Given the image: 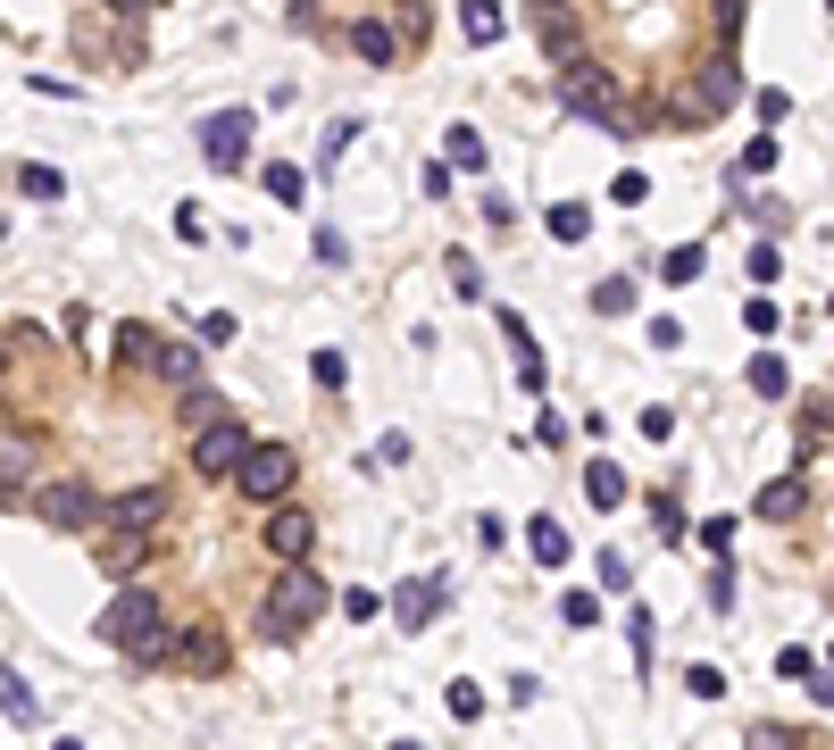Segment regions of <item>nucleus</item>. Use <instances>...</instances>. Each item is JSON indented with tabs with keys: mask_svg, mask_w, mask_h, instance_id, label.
<instances>
[{
	"mask_svg": "<svg viewBox=\"0 0 834 750\" xmlns=\"http://www.w3.org/2000/svg\"><path fill=\"white\" fill-rule=\"evenodd\" d=\"M100 642L109 651H126L133 667H159V658H175V634H168V600L159 592H117L109 609H100Z\"/></svg>",
	"mask_w": 834,
	"mask_h": 750,
	"instance_id": "1",
	"label": "nucleus"
},
{
	"mask_svg": "<svg viewBox=\"0 0 834 750\" xmlns=\"http://www.w3.org/2000/svg\"><path fill=\"white\" fill-rule=\"evenodd\" d=\"M325 600H334V592H325V583L309 576V559H292V567H285V583H276V592L259 600V642H301L309 625H318V609H325Z\"/></svg>",
	"mask_w": 834,
	"mask_h": 750,
	"instance_id": "2",
	"label": "nucleus"
},
{
	"mask_svg": "<svg viewBox=\"0 0 834 750\" xmlns=\"http://www.w3.org/2000/svg\"><path fill=\"white\" fill-rule=\"evenodd\" d=\"M559 100H568L576 117H609V126H626V117H618V75L592 67V58H559Z\"/></svg>",
	"mask_w": 834,
	"mask_h": 750,
	"instance_id": "3",
	"label": "nucleus"
},
{
	"mask_svg": "<svg viewBox=\"0 0 834 750\" xmlns=\"http://www.w3.org/2000/svg\"><path fill=\"white\" fill-rule=\"evenodd\" d=\"M292 475H301V459H292V450L285 442H250L243 450V468H234V484H243L250 492V501H285V492H292Z\"/></svg>",
	"mask_w": 834,
	"mask_h": 750,
	"instance_id": "4",
	"label": "nucleus"
},
{
	"mask_svg": "<svg viewBox=\"0 0 834 750\" xmlns=\"http://www.w3.org/2000/svg\"><path fill=\"white\" fill-rule=\"evenodd\" d=\"M243 450H250V433L234 426V409L192 426V468H201V475H234V468H243Z\"/></svg>",
	"mask_w": 834,
	"mask_h": 750,
	"instance_id": "5",
	"label": "nucleus"
},
{
	"mask_svg": "<svg viewBox=\"0 0 834 750\" xmlns=\"http://www.w3.org/2000/svg\"><path fill=\"white\" fill-rule=\"evenodd\" d=\"M34 508H42V525H58V534H67V525H93V517H100V492L84 484V475H51V484L34 492Z\"/></svg>",
	"mask_w": 834,
	"mask_h": 750,
	"instance_id": "6",
	"label": "nucleus"
},
{
	"mask_svg": "<svg viewBox=\"0 0 834 750\" xmlns=\"http://www.w3.org/2000/svg\"><path fill=\"white\" fill-rule=\"evenodd\" d=\"M735 93H742V67H735V58H709V67H702V84H693V93L676 100V117H684V126H702V117H718Z\"/></svg>",
	"mask_w": 834,
	"mask_h": 750,
	"instance_id": "7",
	"label": "nucleus"
},
{
	"mask_svg": "<svg viewBox=\"0 0 834 750\" xmlns=\"http://www.w3.org/2000/svg\"><path fill=\"white\" fill-rule=\"evenodd\" d=\"M159 517H168V484H133V492H117V501H100V525H109V534H151Z\"/></svg>",
	"mask_w": 834,
	"mask_h": 750,
	"instance_id": "8",
	"label": "nucleus"
},
{
	"mask_svg": "<svg viewBox=\"0 0 834 750\" xmlns=\"http://www.w3.org/2000/svg\"><path fill=\"white\" fill-rule=\"evenodd\" d=\"M250 109H217V117H201V150H209V168H243L250 159Z\"/></svg>",
	"mask_w": 834,
	"mask_h": 750,
	"instance_id": "9",
	"label": "nucleus"
},
{
	"mask_svg": "<svg viewBox=\"0 0 834 750\" xmlns=\"http://www.w3.org/2000/svg\"><path fill=\"white\" fill-rule=\"evenodd\" d=\"M267 550H276V559H309V550H318V517H309V508H285V501H267Z\"/></svg>",
	"mask_w": 834,
	"mask_h": 750,
	"instance_id": "10",
	"label": "nucleus"
},
{
	"mask_svg": "<svg viewBox=\"0 0 834 750\" xmlns=\"http://www.w3.org/2000/svg\"><path fill=\"white\" fill-rule=\"evenodd\" d=\"M442 600H451V576H417V583H400V592H393L400 634H426V625L442 618Z\"/></svg>",
	"mask_w": 834,
	"mask_h": 750,
	"instance_id": "11",
	"label": "nucleus"
},
{
	"mask_svg": "<svg viewBox=\"0 0 834 750\" xmlns=\"http://www.w3.org/2000/svg\"><path fill=\"white\" fill-rule=\"evenodd\" d=\"M526 25H534V42L550 51V67H559V58H576V18H568V0H534Z\"/></svg>",
	"mask_w": 834,
	"mask_h": 750,
	"instance_id": "12",
	"label": "nucleus"
},
{
	"mask_svg": "<svg viewBox=\"0 0 834 750\" xmlns=\"http://www.w3.org/2000/svg\"><path fill=\"white\" fill-rule=\"evenodd\" d=\"M175 658H184L192 675H226V634H217V625H192V634H175Z\"/></svg>",
	"mask_w": 834,
	"mask_h": 750,
	"instance_id": "13",
	"label": "nucleus"
},
{
	"mask_svg": "<svg viewBox=\"0 0 834 750\" xmlns=\"http://www.w3.org/2000/svg\"><path fill=\"white\" fill-rule=\"evenodd\" d=\"M459 34H468L475 51H493V42L510 34V18H501V0H459Z\"/></svg>",
	"mask_w": 834,
	"mask_h": 750,
	"instance_id": "14",
	"label": "nucleus"
},
{
	"mask_svg": "<svg viewBox=\"0 0 834 750\" xmlns=\"http://www.w3.org/2000/svg\"><path fill=\"white\" fill-rule=\"evenodd\" d=\"M351 51H360L367 67H393V58H400V34L384 18H360V25H351Z\"/></svg>",
	"mask_w": 834,
	"mask_h": 750,
	"instance_id": "15",
	"label": "nucleus"
},
{
	"mask_svg": "<svg viewBox=\"0 0 834 750\" xmlns=\"http://www.w3.org/2000/svg\"><path fill=\"white\" fill-rule=\"evenodd\" d=\"M0 717H9V726H42V700H34V684H25L18 667H0Z\"/></svg>",
	"mask_w": 834,
	"mask_h": 750,
	"instance_id": "16",
	"label": "nucleus"
},
{
	"mask_svg": "<svg viewBox=\"0 0 834 750\" xmlns=\"http://www.w3.org/2000/svg\"><path fill=\"white\" fill-rule=\"evenodd\" d=\"M585 501L592 508H626V501H634V484H626L609 459H592V468H585Z\"/></svg>",
	"mask_w": 834,
	"mask_h": 750,
	"instance_id": "17",
	"label": "nucleus"
},
{
	"mask_svg": "<svg viewBox=\"0 0 834 750\" xmlns=\"http://www.w3.org/2000/svg\"><path fill=\"white\" fill-rule=\"evenodd\" d=\"M159 358V334L151 325H117V375H142Z\"/></svg>",
	"mask_w": 834,
	"mask_h": 750,
	"instance_id": "18",
	"label": "nucleus"
},
{
	"mask_svg": "<svg viewBox=\"0 0 834 750\" xmlns=\"http://www.w3.org/2000/svg\"><path fill=\"white\" fill-rule=\"evenodd\" d=\"M543 225H550V243H585V234H592V208L585 201H550Z\"/></svg>",
	"mask_w": 834,
	"mask_h": 750,
	"instance_id": "19",
	"label": "nucleus"
},
{
	"mask_svg": "<svg viewBox=\"0 0 834 750\" xmlns=\"http://www.w3.org/2000/svg\"><path fill=\"white\" fill-rule=\"evenodd\" d=\"M742 375H751V393H759V400H784V393H793V367H784L777 351H759Z\"/></svg>",
	"mask_w": 834,
	"mask_h": 750,
	"instance_id": "20",
	"label": "nucleus"
},
{
	"mask_svg": "<svg viewBox=\"0 0 834 750\" xmlns=\"http://www.w3.org/2000/svg\"><path fill=\"white\" fill-rule=\"evenodd\" d=\"M151 367L168 375V384H184V393L201 384V351H192V342H159V358H151Z\"/></svg>",
	"mask_w": 834,
	"mask_h": 750,
	"instance_id": "21",
	"label": "nucleus"
},
{
	"mask_svg": "<svg viewBox=\"0 0 834 750\" xmlns=\"http://www.w3.org/2000/svg\"><path fill=\"white\" fill-rule=\"evenodd\" d=\"M442 159L468 168V175H484V133H475V126H451V133H442Z\"/></svg>",
	"mask_w": 834,
	"mask_h": 750,
	"instance_id": "22",
	"label": "nucleus"
},
{
	"mask_svg": "<svg viewBox=\"0 0 834 750\" xmlns=\"http://www.w3.org/2000/svg\"><path fill=\"white\" fill-rule=\"evenodd\" d=\"M801 501H810V492H801L793 475H777V484L759 492V517H768V525H784V517H801Z\"/></svg>",
	"mask_w": 834,
	"mask_h": 750,
	"instance_id": "23",
	"label": "nucleus"
},
{
	"mask_svg": "<svg viewBox=\"0 0 834 750\" xmlns=\"http://www.w3.org/2000/svg\"><path fill=\"white\" fill-rule=\"evenodd\" d=\"M526 543H534V559H543V567H559V559H568V525H559V517H534Z\"/></svg>",
	"mask_w": 834,
	"mask_h": 750,
	"instance_id": "24",
	"label": "nucleus"
},
{
	"mask_svg": "<svg viewBox=\"0 0 834 750\" xmlns=\"http://www.w3.org/2000/svg\"><path fill=\"white\" fill-rule=\"evenodd\" d=\"M693 543H702L709 559H735V517H702V525H693Z\"/></svg>",
	"mask_w": 834,
	"mask_h": 750,
	"instance_id": "25",
	"label": "nucleus"
},
{
	"mask_svg": "<svg viewBox=\"0 0 834 750\" xmlns=\"http://www.w3.org/2000/svg\"><path fill=\"white\" fill-rule=\"evenodd\" d=\"M18 192H25V201H58L67 175H58V168H18Z\"/></svg>",
	"mask_w": 834,
	"mask_h": 750,
	"instance_id": "26",
	"label": "nucleus"
},
{
	"mask_svg": "<svg viewBox=\"0 0 834 750\" xmlns=\"http://www.w3.org/2000/svg\"><path fill=\"white\" fill-rule=\"evenodd\" d=\"M777 159H784V142H777V133H751V142H742V175H768Z\"/></svg>",
	"mask_w": 834,
	"mask_h": 750,
	"instance_id": "27",
	"label": "nucleus"
},
{
	"mask_svg": "<svg viewBox=\"0 0 834 750\" xmlns=\"http://www.w3.org/2000/svg\"><path fill=\"white\" fill-rule=\"evenodd\" d=\"M592 309H601V318H626V309H634V283H626V276L592 283Z\"/></svg>",
	"mask_w": 834,
	"mask_h": 750,
	"instance_id": "28",
	"label": "nucleus"
},
{
	"mask_svg": "<svg viewBox=\"0 0 834 750\" xmlns=\"http://www.w3.org/2000/svg\"><path fill=\"white\" fill-rule=\"evenodd\" d=\"M660 276H667V283H702V243H676Z\"/></svg>",
	"mask_w": 834,
	"mask_h": 750,
	"instance_id": "29",
	"label": "nucleus"
},
{
	"mask_svg": "<svg viewBox=\"0 0 834 750\" xmlns=\"http://www.w3.org/2000/svg\"><path fill=\"white\" fill-rule=\"evenodd\" d=\"M18 501H25V459L0 450V508H18Z\"/></svg>",
	"mask_w": 834,
	"mask_h": 750,
	"instance_id": "30",
	"label": "nucleus"
},
{
	"mask_svg": "<svg viewBox=\"0 0 834 750\" xmlns=\"http://www.w3.org/2000/svg\"><path fill=\"white\" fill-rule=\"evenodd\" d=\"M309 375H318L325 393H342V384H351V358H342V351H318V358H309Z\"/></svg>",
	"mask_w": 834,
	"mask_h": 750,
	"instance_id": "31",
	"label": "nucleus"
},
{
	"mask_svg": "<svg viewBox=\"0 0 834 750\" xmlns=\"http://www.w3.org/2000/svg\"><path fill=\"white\" fill-rule=\"evenodd\" d=\"M451 292H459V300H475V292H484V267H475L468 250H451Z\"/></svg>",
	"mask_w": 834,
	"mask_h": 750,
	"instance_id": "32",
	"label": "nucleus"
},
{
	"mask_svg": "<svg viewBox=\"0 0 834 750\" xmlns=\"http://www.w3.org/2000/svg\"><path fill=\"white\" fill-rule=\"evenodd\" d=\"M267 201H301V168H285V159H276V168H267Z\"/></svg>",
	"mask_w": 834,
	"mask_h": 750,
	"instance_id": "33",
	"label": "nucleus"
},
{
	"mask_svg": "<svg viewBox=\"0 0 834 750\" xmlns=\"http://www.w3.org/2000/svg\"><path fill=\"white\" fill-rule=\"evenodd\" d=\"M559 618H568V625H601V592H568V600H559Z\"/></svg>",
	"mask_w": 834,
	"mask_h": 750,
	"instance_id": "34",
	"label": "nucleus"
},
{
	"mask_svg": "<svg viewBox=\"0 0 834 750\" xmlns=\"http://www.w3.org/2000/svg\"><path fill=\"white\" fill-rule=\"evenodd\" d=\"M609 201H618V208H634V201H651V175H643V168H626V175H618V184H609Z\"/></svg>",
	"mask_w": 834,
	"mask_h": 750,
	"instance_id": "35",
	"label": "nucleus"
},
{
	"mask_svg": "<svg viewBox=\"0 0 834 750\" xmlns=\"http://www.w3.org/2000/svg\"><path fill=\"white\" fill-rule=\"evenodd\" d=\"M651 525H660V543H676V534H684V508L667 501V492H651Z\"/></svg>",
	"mask_w": 834,
	"mask_h": 750,
	"instance_id": "36",
	"label": "nucleus"
},
{
	"mask_svg": "<svg viewBox=\"0 0 834 750\" xmlns=\"http://www.w3.org/2000/svg\"><path fill=\"white\" fill-rule=\"evenodd\" d=\"M342 618H351V625H367V618H384V600H376V592H360V583H351V592H342Z\"/></svg>",
	"mask_w": 834,
	"mask_h": 750,
	"instance_id": "37",
	"label": "nucleus"
},
{
	"mask_svg": "<svg viewBox=\"0 0 834 750\" xmlns=\"http://www.w3.org/2000/svg\"><path fill=\"white\" fill-rule=\"evenodd\" d=\"M684 684H693V700H726V675L718 667H684Z\"/></svg>",
	"mask_w": 834,
	"mask_h": 750,
	"instance_id": "38",
	"label": "nucleus"
},
{
	"mask_svg": "<svg viewBox=\"0 0 834 750\" xmlns=\"http://www.w3.org/2000/svg\"><path fill=\"white\" fill-rule=\"evenodd\" d=\"M451 717H459V726H475V717H484V693H475V684H451Z\"/></svg>",
	"mask_w": 834,
	"mask_h": 750,
	"instance_id": "39",
	"label": "nucleus"
},
{
	"mask_svg": "<svg viewBox=\"0 0 834 750\" xmlns=\"http://www.w3.org/2000/svg\"><path fill=\"white\" fill-rule=\"evenodd\" d=\"M709 609H718V618H735V567H718V576H709Z\"/></svg>",
	"mask_w": 834,
	"mask_h": 750,
	"instance_id": "40",
	"label": "nucleus"
},
{
	"mask_svg": "<svg viewBox=\"0 0 834 750\" xmlns=\"http://www.w3.org/2000/svg\"><path fill=\"white\" fill-rule=\"evenodd\" d=\"M184 417H192V426H201V417H226V400H217V393H201V384H192V393H184Z\"/></svg>",
	"mask_w": 834,
	"mask_h": 750,
	"instance_id": "41",
	"label": "nucleus"
},
{
	"mask_svg": "<svg viewBox=\"0 0 834 750\" xmlns=\"http://www.w3.org/2000/svg\"><path fill=\"white\" fill-rule=\"evenodd\" d=\"M777 276H784V259H777V243H759V250H751V283H777Z\"/></svg>",
	"mask_w": 834,
	"mask_h": 750,
	"instance_id": "42",
	"label": "nucleus"
},
{
	"mask_svg": "<svg viewBox=\"0 0 834 750\" xmlns=\"http://www.w3.org/2000/svg\"><path fill=\"white\" fill-rule=\"evenodd\" d=\"M376 468H409V433H384V442H376Z\"/></svg>",
	"mask_w": 834,
	"mask_h": 750,
	"instance_id": "43",
	"label": "nucleus"
},
{
	"mask_svg": "<svg viewBox=\"0 0 834 750\" xmlns=\"http://www.w3.org/2000/svg\"><path fill=\"white\" fill-rule=\"evenodd\" d=\"M626 634H634V667H651V618H643V609L626 618Z\"/></svg>",
	"mask_w": 834,
	"mask_h": 750,
	"instance_id": "44",
	"label": "nucleus"
},
{
	"mask_svg": "<svg viewBox=\"0 0 834 750\" xmlns=\"http://www.w3.org/2000/svg\"><path fill=\"white\" fill-rule=\"evenodd\" d=\"M318 259H325V267H342V259H351V243H342L334 225H318Z\"/></svg>",
	"mask_w": 834,
	"mask_h": 750,
	"instance_id": "45",
	"label": "nucleus"
},
{
	"mask_svg": "<svg viewBox=\"0 0 834 750\" xmlns=\"http://www.w3.org/2000/svg\"><path fill=\"white\" fill-rule=\"evenodd\" d=\"M201 342H234V309H209V318H201Z\"/></svg>",
	"mask_w": 834,
	"mask_h": 750,
	"instance_id": "46",
	"label": "nucleus"
},
{
	"mask_svg": "<svg viewBox=\"0 0 834 750\" xmlns=\"http://www.w3.org/2000/svg\"><path fill=\"white\" fill-rule=\"evenodd\" d=\"M643 342H651V351H676V342H684V325H676V318H651V334H643Z\"/></svg>",
	"mask_w": 834,
	"mask_h": 750,
	"instance_id": "47",
	"label": "nucleus"
},
{
	"mask_svg": "<svg viewBox=\"0 0 834 750\" xmlns=\"http://www.w3.org/2000/svg\"><path fill=\"white\" fill-rule=\"evenodd\" d=\"M742 9H751V0H718V34H726V42L742 34Z\"/></svg>",
	"mask_w": 834,
	"mask_h": 750,
	"instance_id": "48",
	"label": "nucleus"
},
{
	"mask_svg": "<svg viewBox=\"0 0 834 750\" xmlns=\"http://www.w3.org/2000/svg\"><path fill=\"white\" fill-rule=\"evenodd\" d=\"M801 684H810V700H817V709H834V675H826V667H810Z\"/></svg>",
	"mask_w": 834,
	"mask_h": 750,
	"instance_id": "49",
	"label": "nucleus"
},
{
	"mask_svg": "<svg viewBox=\"0 0 834 750\" xmlns=\"http://www.w3.org/2000/svg\"><path fill=\"white\" fill-rule=\"evenodd\" d=\"M810 426H826V433H834V393H826V400H810Z\"/></svg>",
	"mask_w": 834,
	"mask_h": 750,
	"instance_id": "50",
	"label": "nucleus"
},
{
	"mask_svg": "<svg viewBox=\"0 0 834 750\" xmlns=\"http://www.w3.org/2000/svg\"><path fill=\"white\" fill-rule=\"evenodd\" d=\"M109 9H117V18H133V9H159V0H109Z\"/></svg>",
	"mask_w": 834,
	"mask_h": 750,
	"instance_id": "51",
	"label": "nucleus"
},
{
	"mask_svg": "<svg viewBox=\"0 0 834 750\" xmlns=\"http://www.w3.org/2000/svg\"><path fill=\"white\" fill-rule=\"evenodd\" d=\"M826 18H834V0H826Z\"/></svg>",
	"mask_w": 834,
	"mask_h": 750,
	"instance_id": "52",
	"label": "nucleus"
},
{
	"mask_svg": "<svg viewBox=\"0 0 834 750\" xmlns=\"http://www.w3.org/2000/svg\"><path fill=\"white\" fill-rule=\"evenodd\" d=\"M826 309H834V292H826Z\"/></svg>",
	"mask_w": 834,
	"mask_h": 750,
	"instance_id": "53",
	"label": "nucleus"
}]
</instances>
